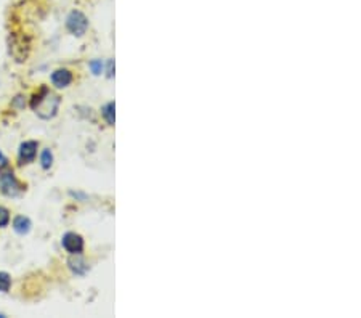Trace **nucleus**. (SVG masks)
<instances>
[{"mask_svg":"<svg viewBox=\"0 0 361 318\" xmlns=\"http://www.w3.org/2000/svg\"><path fill=\"white\" fill-rule=\"evenodd\" d=\"M60 97L51 94L49 89H42L40 94L32 98L31 106L39 118L42 119H51L58 111V106H60Z\"/></svg>","mask_w":361,"mask_h":318,"instance_id":"nucleus-1","label":"nucleus"},{"mask_svg":"<svg viewBox=\"0 0 361 318\" xmlns=\"http://www.w3.org/2000/svg\"><path fill=\"white\" fill-rule=\"evenodd\" d=\"M66 27H68L69 32L74 34V36L80 37V36H84L85 31H87V27H89V21H87L84 13H80V11L74 10V11H71V13L68 15Z\"/></svg>","mask_w":361,"mask_h":318,"instance_id":"nucleus-2","label":"nucleus"},{"mask_svg":"<svg viewBox=\"0 0 361 318\" xmlns=\"http://www.w3.org/2000/svg\"><path fill=\"white\" fill-rule=\"evenodd\" d=\"M0 188H2L4 195L11 196V198H15V196H18L23 192L20 182L16 181L11 171L0 172Z\"/></svg>","mask_w":361,"mask_h":318,"instance_id":"nucleus-3","label":"nucleus"},{"mask_svg":"<svg viewBox=\"0 0 361 318\" xmlns=\"http://www.w3.org/2000/svg\"><path fill=\"white\" fill-rule=\"evenodd\" d=\"M61 245L69 254H71V256H75V254H80L84 251L82 236L74 233V231H68V233L63 235Z\"/></svg>","mask_w":361,"mask_h":318,"instance_id":"nucleus-4","label":"nucleus"},{"mask_svg":"<svg viewBox=\"0 0 361 318\" xmlns=\"http://www.w3.org/2000/svg\"><path fill=\"white\" fill-rule=\"evenodd\" d=\"M37 147H39L37 142H32V140L20 145L18 156H20V161L23 164H29V163H32L34 159H36Z\"/></svg>","mask_w":361,"mask_h":318,"instance_id":"nucleus-5","label":"nucleus"},{"mask_svg":"<svg viewBox=\"0 0 361 318\" xmlns=\"http://www.w3.org/2000/svg\"><path fill=\"white\" fill-rule=\"evenodd\" d=\"M73 82V73L68 71V69H56V71L51 73V84L58 89H65L69 84Z\"/></svg>","mask_w":361,"mask_h":318,"instance_id":"nucleus-6","label":"nucleus"},{"mask_svg":"<svg viewBox=\"0 0 361 318\" xmlns=\"http://www.w3.org/2000/svg\"><path fill=\"white\" fill-rule=\"evenodd\" d=\"M69 269H71L75 275H84L87 270H89V265L85 264V260L75 254V257L69 259Z\"/></svg>","mask_w":361,"mask_h":318,"instance_id":"nucleus-7","label":"nucleus"},{"mask_svg":"<svg viewBox=\"0 0 361 318\" xmlns=\"http://www.w3.org/2000/svg\"><path fill=\"white\" fill-rule=\"evenodd\" d=\"M13 230L16 231V233H20V235L29 233V230H31V221H29V219L25 217V216L15 217V221H13Z\"/></svg>","mask_w":361,"mask_h":318,"instance_id":"nucleus-8","label":"nucleus"},{"mask_svg":"<svg viewBox=\"0 0 361 318\" xmlns=\"http://www.w3.org/2000/svg\"><path fill=\"white\" fill-rule=\"evenodd\" d=\"M114 108H116V105H114V102H109V103H106V105H104L103 108H102V114H103V118L106 119V123L109 124V126H114Z\"/></svg>","mask_w":361,"mask_h":318,"instance_id":"nucleus-9","label":"nucleus"},{"mask_svg":"<svg viewBox=\"0 0 361 318\" xmlns=\"http://www.w3.org/2000/svg\"><path fill=\"white\" fill-rule=\"evenodd\" d=\"M40 164H42L44 169H50L51 164H54V154H51L50 149H44L42 154H40Z\"/></svg>","mask_w":361,"mask_h":318,"instance_id":"nucleus-10","label":"nucleus"},{"mask_svg":"<svg viewBox=\"0 0 361 318\" xmlns=\"http://www.w3.org/2000/svg\"><path fill=\"white\" fill-rule=\"evenodd\" d=\"M11 286V279L7 271H0V293H7Z\"/></svg>","mask_w":361,"mask_h":318,"instance_id":"nucleus-11","label":"nucleus"},{"mask_svg":"<svg viewBox=\"0 0 361 318\" xmlns=\"http://www.w3.org/2000/svg\"><path fill=\"white\" fill-rule=\"evenodd\" d=\"M10 222V212L8 209H5V207L0 206V228L7 227Z\"/></svg>","mask_w":361,"mask_h":318,"instance_id":"nucleus-12","label":"nucleus"},{"mask_svg":"<svg viewBox=\"0 0 361 318\" xmlns=\"http://www.w3.org/2000/svg\"><path fill=\"white\" fill-rule=\"evenodd\" d=\"M89 66L95 76H100V74L103 73V61L102 60H93V61H90Z\"/></svg>","mask_w":361,"mask_h":318,"instance_id":"nucleus-13","label":"nucleus"},{"mask_svg":"<svg viewBox=\"0 0 361 318\" xmlns=\"http://www.w3.org/2000/svg\"><path fill=\"white\" fill-rule=\"evenodd\" d=\"M106 73H108V78H113V76H114V61H113V60L108 61Z\"/></svg>","mask_w":361,"mask_h":318,"instance_id":"nucleus-14","label":"nucleus"},{"mask_svg":"<svg viewBox=\"0 0 361 318\" xmlns=\"http://www.w3.org/2000/svg\"><path fill=\"white\" fill-rule=\"evenodd\" d=\"M0 317H4V315H2V314H0Z\"/></svg>","mask_w":361,"mask_h":318,"instance_id":"nucleus-15","label":"nucleus"}]
</instances>
